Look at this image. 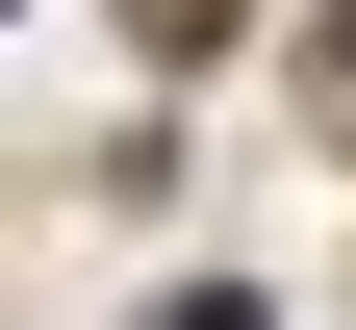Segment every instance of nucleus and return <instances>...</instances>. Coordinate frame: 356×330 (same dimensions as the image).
<instances>
[{"instance_id": "f257e3e1", "label": "nucleus", "mask_w": 356, "mask_h": 330, "mask_svg": "<svg viewBox=\"0 0 356 330\" xmlns=\"http://www.w3.org/2000/svg\"><path fill=\"white\" fill-rule=\"evenodd\" d=\"M127 26H153V51H229V0H127Z\"/></svg>"}, {"instance_id": "f03ea898", "label": "nucleus", "mask_w": 356, "mask_h": 330, "mask_svg": "<svg viewBox=\"0 0 356 330\" xmlns=\"http://www.w3.org/2000/svg\"><path fill=\"white\" fill-rule=\"evenodd\" d=\"M153 330H254V305H229V279H178V305H153Z\"/></svg>"}]
</instances>
